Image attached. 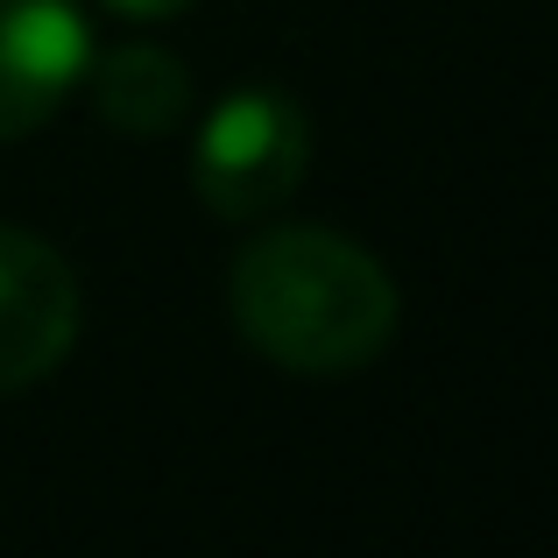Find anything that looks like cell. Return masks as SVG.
<instances>
[{"label": "cell", "instance_id": "6da1fadb", "mask_svg": "<svg viewBox=\"0 0 558 558\" xmlns=\"http://www.w3.org/2000/svg\"><path fill=\"white\" fill-rule=\"evenodd\" d=\"M233 332L262 361L290 375H347L389 354L396 340V283L361 241L332 227H269L241 247L227 276Z\"/></svg>", "mask_w": 558, "mask_h": 558}, {"label": "cell", "instance_id": "7a4b0ae2", "mask_svg": "<svg viewBox=\"0 0 558 558\" xmlns=\"http://www.w3.org/2000/svg\"><path fill=\"white\" fill-rule=\"evenodd\" d=\"M304 170H312V121L276 85H241L198 121L191 184H198V205L227 227H255V219L283 213Z\"/></svg>", "mask_w": 558, "mask_h": 558}, {"label": "cell", "instance_id": "3957f363", "mask_svg": "<svg viewBox=\"0 0 558 558\" xmlns=\"http://www.w3.org/2000/svg\"><path fill=\"white\" fill-rule=\"evenodd\" d=\"M78 347V276L43 233L0 219V396L36 389Z\"/></svg>", "mask_w": 558, "mask_h": 558}, {"label": "cell", "instance_id": "277c9868", "mask_svg": "<svg viewBox=\"0 0 558 558\" xmlns=\"http://www.w3.org/2000/svg\"><path fill=\"white\" fill-rule=\"evenodd\" d=\"M93 64V22L78 0H0V142L57 121Z\"/></svg>", "mask_w": 558, "mask_h": 558}, {"label": "cell", "instance_id": "5b68a950", "mask_svg": "<svg viewBox=\"0 0 558 558\" xmlns=\"http://www.w3.org/2000/svg\"><path fill=\"white\" fill-rule=\"evenodd\" d=\"M93 113L113 135H170L191 113V71L156 43H121V50L85 64Z\"/></svg>", "mask_w": 558, "mask_h": 558}, {"label": "cell", "instance_id": "8992f818", "mask_svg": "<svg viewBox=\"0 0 558 558\" xmlns=\"http://www.w3.org/2000/svg\"><path fill=\"white\" fill-rule=\"evenodd\" d=\"M113 14H135V22H170V14L198 8V0H107Z\"/></svg>", "mask_w": 558, "mask_h": 558}]
</instances>
